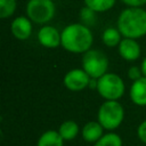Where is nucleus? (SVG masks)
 Returning <instances> with one entry per match:
<instances>
[{
    "mask_svg": "<svg viewBox=\"0 0 146 146\" xmlns=\"http://www.w3.org/2000/svg\"><path fill=\"white\" fill-rule=\"evenodd\" d=\"M117 29L124 38L138 39L146 34V10L140 7L124 9L117 18Z\"/></svg>",
    "mask_w": 146,
    "mask_h": 146,
    "instance_id": "1",
    "label": "nucleus"
},
{
    "mask_svg": "<svg viewBox=\"0 0 146 146\" xmlns=\"http://www.w3.org/2000/svg\"><path fill=\"white\" fill-rule=\"evenodd\" d=\"M92 41L90 29L83 24H70L62 32V46L70 52H86L90 49Z\"/></svg>",
    "mask_w": 146,
    "mask_h": 146,
    "instance_id": "2",
    "label": "nucleus"
},
{
    "mask_svg": "<svg viewBox=\"0 0 146 146\" xmlns=\"http://www.w3.org/2000/svg\"><path fill=\"white\" fill-rule=\"evenodd\" d=\"M124 119V110L117 100H105L97 113V121L105 130L112 131L120 127Z\"/></svg>",
    "mask_w": 146,
    "mask_h": 146,
    "instance_id": "3",
    "label": "nucleus"
},
{
    "mask_svg": "<svg viewBox=\"0 0 146 146\" xmlns=\"http://www.w3.org/2000/svg\"><path fill=\"white\" fill-rule=\"evenodd\" d=\"M123 80L114 73H105L97 79V91L106 100H117L124 94Z\"/></svg>",
    "mask_w": 146,
    "mask_h": 146,
    "instance_id": "4",
    "label": "nucleus"
},
{
    "mask_svg": "<svg viewBox=\"0 0 146 146\" xmlns=\"http://www.w3.org/2000/svg\"><path fill=\"white\" fill-rule=\"evenodd\" d=\"M82 68L90 78L99 79L108 68V58L106 55L97 49H89L82 57Z\"/></svg>",
    "mask_w": 146,
    "mask_h": 146,
    "instance_id": "5",
    "label": "nucleus"
},
{
    "mask_svg": "<svg viewBox=\"0 0 146 146\" xmlns=\"http://www.w3.org/2000/svg\"><path fill=\"white\" fill-rule=\"evenodd\" d=\"M27 17L38 24H44L55 15V3L52 0H29L26 5Z\"/></svg>",
    "mask_w": 146,
    "mask_h": 146,
    "instance_id": "6",
    "label": "nucleus"
},
{
    "mask_svg": "<svg viewBox=\"0 0 146 146\" xmlns=\"http://www.w3.org/2000/svg\"><path fill=\"white\" fill-rule=\"evenodd\" d=\"M91 78L83 68H74L68 71L64 76V86L71 91H81L90 83Z\"/></svg>",
    "mask_w": 146,
    "mask_h": 146,
    "instance_id": "7",
    "label": "nucleus"
},
{
    "mask_svg": "<svg viewBox=\"0 0 146 146\" xmlns=\"http://www.w3.org/2000/svg\"><path fill=\"white\" fill-rule=\"evenodd\" d=\"M38 40L40 44L46 48H56L62 44V33L50 25L42 26L38 32Z\"/></svg>",
    "mask_w": 146,
    "mask_h": 146,
    "instance_id": "8",
    "label": "nucleus"
},
{
    "mask_svg": "<svg viewBox=\"0 0 146 146\" xmlns=\"http://www.w3.org/2000/svg\"><path fill=\"white\" fill-rule=\"evenodd\" d=\"M119 52L121 57L125 60L132 62L139 58L140 56V46L136 41V39H130V38H124L121 40L119 44Z\"/></svg>",
    "mask_w": 146,
    "mask_h": 146,
    "instance_id": "9",
    "label": "nucleus"
},
{
    "mask_svg": "<svg viewBox=\"0 0 146 146\" xmlns=\"http://www.w3.org/2000/svg\"><path fill=\"white\" fill-rule=\"evenodd\" d=\"M11 33L18 40H26L32 33L31 19L24 16L15 18L11 23Z\"/></svg>",
    "mask_w": 146,
    "mask_h": 146,
    "instance_id": "10",
    "label": "nucleus"
},
{
    "mask_svg": "<svg viewBox=\"0 0 146 146\" xmlns=\"http://www.w3.org/2000/svg\"><path fill=\"white\" fill-rule=\"evenodd\" d=\"M130 98L138 106H146V76L132 82L130 88Z\"/></svg>",
    "mask_w": 146,
    "mask_h": 146,
    "instance_id": "11",
    "label": "nucleus"
},
{
    "mask_svg": "<svg viewBox=\"0 0 146 146\" xmlns=\"http://www.w3.org/2000/svg\"><path fill=\"white\" fill-rule=\"evenodd\" d=\"M81 133L87 143L95 144L104 135V128L98 121H89L83 125Z\"/></svg>",
    "mask_w": 146,
    "mask_h": 146,
    "instance_id": "12",
    "label": "nucleus"
},
{
    "mask_svg": "<svg viewBox=\"0 0 146 146\" xmlns=\"http://www.w3.org/2000/svg\"><path fill=\"white\" fill-rule=\"evenodd\" d=\"M64 141L58 130H47L39 137L36 146H64Z\"/></svg>",
    "mask_w": 146,
    "mask_h": 146,
    "instance_id": "13",
    "label": "nucleus"
},
{
    "mask_svg": "<svg viewBox=\"0 0 146 146\" xmlns=\"http://www.w3.org/2000/svg\"><path fill=\"white\" fill-rule=\"evenodd\" d=\"M79 131H80V128H79L78 123L73 120L64 121L58 128V132H59V135L62 136V138L64 140L74 139L79 135Z\"/></svg>",
    "mask_w": 146,
    "mask_h": 146,
    "instance_id": "14",
    "label": "nucleus"
},
{
    "mask_svg": "<svg viewBox=\"0 0 146 146\" xmlns=\"http://www.w3.org/2000/svg\"><path fill=\"white\" fill-rule=\"evenodd\" d=\"M84 3L95 13H104L114 6L115 0H84Z\"/></svg>",
    "mask_w": 146,
    "mask_h": 146,
    "instance_id": "15",
    "label": "nucleus"
},
{
    "mask_svg": "<svg viewBox=\"0 0 146 146\" xmlns=\"http://www.w3.org/2000/svg\"><path fill=\"white\" fill-rule=\"evenodd\" d=\"M121 33L119 29L108 27L103 32V42L107 47H115L119 46L121 42Z\"/></svg>",
    "mask_w": 146,
    "mask_h": 146,
    "instance_id": "16",
    "label": "nucleus"
},
{
    "mask_svg": "<svg viewBox=\"0 0 146 146\" xmlns=\"http://www.w3.org/2000/svg\"><path fill=\"white\" fill-rule=\"evenodd\" d=\"M94 146H122V138L115 132L104 133Z\"/></svg>",
    "mask_w": 146,
    "mask_h": 146,
    "instance_id": "17",
    "label": "nucleus"
},
{
    "mask_svg": "<svg viewBox=\"0 0 146 146\" xmlns=\"http://www.w3.org/2000/svg\"><path fill=\"white\" fill-rule=\"evenodd\" d=\"M16 10V0H0V17L7 18Z\"/></svg>",
    "mask_w": 146,
    "mask_h": 146,
    "instance_id": "18",
    "label": "nucleus"
},
{
    "mask_svg": "<svg viewBox=\"0 0 146 146\" xmlns=\"http://www.w3.org/2000/svg\"><path fill=\"white\" fill-rule=\"evenodd\" d=\"M143 75V72H141V68L137 67V66H131L129 70H128V76L132 80V81H136L138 79H140Z\"/></svg>",
    "mask_w": 146,
    "mask_h": 146,
    "instance_id": "19",
    "label": "nucleus"
},
{
    "mask_svg": "<svg viewBox=\"0 0 146 146\" xmlns=\"http://www.w3.org/2000/svg\"><path fill=\"white\" fill-rule=\"evenodd\" d=\"M137 136L140 139V141H143L144 144H146V120L143 121L138 128H137Z\"/></svg>",
    "mask_w": 146,
    "mask_h": 146,
    "instance_id": "20",
    "label": "nucleus"
},
{
    "mask_svg": "<svg viewBox=\"0 0 146 146\" xmlns=\"http://www.w3.org/2000/svg\"><path fill=\"white\" fill-rule=\"evenodd\" d=\"M122 2L129 7H141L146 3V0H122Z\"/></svg>",
    "mask_w": 146,
    "mask_h": 146,
    "instance_id": "21",
    "label": "nucleus"
},
{
    "mask_svg": "<svg viewBox=\"0 0 146 146\" xmlns=\"http://www.w3.org/2000/svg\"><path fill=\"white\" fill-rule=\"evenodd\" d=\"M140 68H141L143 75H144V76H146V57L144 58V60H143V63H141V66H140Z\"/></svg>",
    "mask_w": 146,
    "mask_h": 146,
    "instance_id": "22",
    "label": "nucleus"
}]
</instances>
